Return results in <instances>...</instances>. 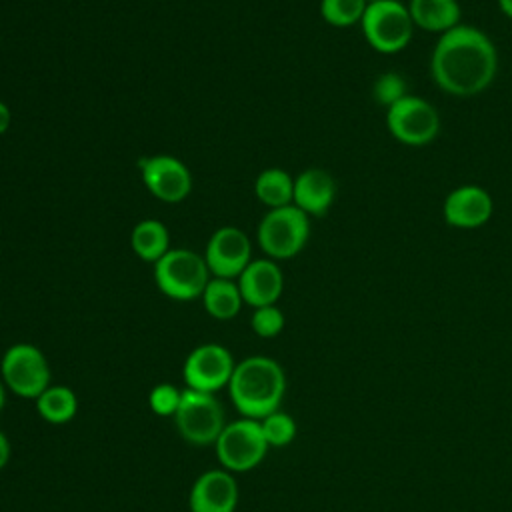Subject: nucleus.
Instances as JSON below:
<instances>
[{
    "label": "nucleus",
    "instance_id": "1",
    "mask_svg": "<svg viewBox=\"0 0 512 512\" xmlns=\"http://www.w3.org/2000/svg\"><path fill=\"white\" fill-rule=\"evenodd\" d=\"M496 72L498 50L492 38L472 24H458L440 34L430 54V76L450 96L468 98L484 92Z\"/></svg>",
    "mask_w": 512,
    "mask_h": 512
},
{
    "label": "nucleus",
    "instance_id": "2",
    "mask_svg": "<svg viewBox=\"0 0 512 512\" xmlns=\"http://www.w3.org/2000/svg\"><path fill=\"white\" fill-rule=\"evenodd\" d=\"M226 390L240 416L262 420L280 410L286 394V374L274 358L254 354L236 362Z\"/></svg>",
    "mask_w": 512,
    "mask_h": 512
},
{
    "label": "nucleus",
    "instance_id": "3",
    "mask_svg": "<svg viewBox=\"0 0 512 512\" xmlns=\"http://www.w3.org/2000/svg\"><path fill=\"white\" fill-rule=\"evenodd\" d=\"M210 280L204 256L190 248H170L154 264V282L158 290L178 302H190L202 296Z\"/></svg>",
    "mask_w": 512,
    "mask_h": 512
},
{
    "label": "nucleus",
    "instance_id": "4",
    "mask_svg": "<svg viewBox=\"0 0 512 512\" xmlns=\"http://www.w3.org/2000/svg\"><path fill=\"white\" fill-rule=\"evenodd\" d=\"M360 28L372 50L380 54H396L410 44L416 26L406 4L400 0H382L366 6Z\"/></svg>",
    "mask_w": 512,
    "mask_h": 512
},
{
    "label": "nucleus",
    "instance_id": "5",
    "mask_svg": "<svg viewBox=\"0 0 512 512\" xmlns=\"http://www.w3.org/2000/svg\"><path fill=\"white\" fill-rule=\"evenodd\" d=\"M256 238L272 260L294 258L310 238V216L294 204L270 208L258 224Z\"/></svg>",
    "mask_w": 512,
    "mask_h": 512
},
{
    "label": "nucleus",
    "instance_id": "6",
    "mask_svg": "<svg viewBox=\"0 0 512 512\" xmlns=\"http://www.w3.org/2000/svg\"><path fill=\"white\" fill-rule=\"evenodd\" d=\"M0 378L6 390L26 400H36L52 384L48 358L30 342H18L4 350Z\"/></svg>",
    "mask_w": 512,
    "mask_h": 512
},
{
    "label": "nucleus",
    "instance_id": "7",
    "mask_svg": "<svg viewBox=\"0 0 512 512\" xmlns=\"http://www.w3.org/2000/svg\"><path fill=\"white\" fill-rule=\"evenodd\" d=\"M220 466L232 474L254 470L266 458L270 446L264 440L260 420L236 418L226 422L218 440L214 442Z\"/></svg>",
    "mask_w": 512,
    "mask_h": 512
},
{
    "label": "nucleus",
    "instance_id": "8",
    "mask_svg": "<svg viewBox=\"0 0 512 512\" xmlns=\"http://www.w3.org/2000/svg\"><path fill=\"white\" fill-rule=\"evenodd\" d=\"M224 406L214 394L184 388L180 406L174 414V426L180 438L192 446H214L226 426Z\"/></svg>",
    "mask_w": 512,
    "mask_h": 512
},
{
    "label": "nucleus",
    "instance_id": "9",
    "mask_svg": "<svg viewBox=\"0 0 512 512\" xmlns=\"http://www.w3.org/2000/svg\"><path fill=\"white\" fill-rule=\"evenodd\" d=\"M386 128L404 146H426L440 132V114L426 98L406 94L386 108Z\"/></svg>",
    "mask_w": 512,
    "mask_h": 512
},
{
    "label": "nucleus",
    "instance_id": "10",
    "mask_svg": "<svg viewBox=\"0 0 512 512\" xmlns=\"http://www.w3.org/2000/svg\"><path fill=\"white\" fill-rule=\"evenodd\" d=\"M234 366L236 360L226 346L206 342L188 352L182 366V378L190 390L216 394L228 386Z\"/></svg>",
    "mask_w": 512,
    "mask_h": 512
},
{
    "label": "nucleus",
    "instance_id": "11",
    "mask_svg": "<svg viewBox=\"0 0 512 512\" xmlns=\"http://www.w3.org/2000/svg\"><path fill=\"white\" fill-rule=\"evenodd\" d=\"M204 260L212 276L238 278L252 262V244L244 230L236 226H222L206 242Z\"/></svg>",
    "mask_w": 512,
    "mask_h": 512
},
{
    "label": "nucleus",
    "instance_id": "12",
    "mask_svg": "<svg viewBox=\"0 0 512 512\" xmlns=\"http://www.w3.org/2000/svg\"><path fill=\"white\" fill-rule=\"evenodd\" d=\"M140 174L148 192L168 204L182 202L192 190V174L176 156H148L140 162Z\"/></svg>",
    "mask_w": 512,
    "mask_h": 512
},
{
    "label": "nucleus",
    "instance_id": "13",
    "mask_svg": "<svg viewBox=\"0 0 512 512\" xmlns=\"http://www.w3.org/2000/svg\"><path fill=\"white\" fill-rule=\"evenodd\" d=\"M494 214V200L478 184H460L452 188L442 202L444 222L458 230L484 226Z\"/></svg>",
    "mask_w": 512,
    "mask_h": 512
},
{
    "label": "nucleus",
    "instance_id": "14",
    "mask_svg": "<svg viewBox=\"0 0 512 512\" xmlns=\"http://www.w3.org/2000/svg\"><path fill=\"white\" fill-rule=\"evenodd\" d=\"M238 498L240 490L234 474L220 466L202 472L192 482L188 508L190 512H234Z\"/></svg>",
    "mask_w": 512,
    "mask_h": 512
},
{
    "label": "nucleus",
    "instance_id": "15",
    "mask_svg": "<svg viewBox=\"0 0 512 512\" xmlns=\"http://www.w3.org/2000/svg\"><path fill=\"white\" fill-rule=\"evenodd\" d=\"M236 282L244 304H250L252 308L276 304L284 290V274L272 258L252 260Z\"/></svg>",
    "mask_w": 512,
    "mask_h": 512
},
{
    "label": "nucleus",
    "instance_id": "16",
    "mask_svg": "<svg viewBox=\"0 0 512 512\" xmlns=\"http://www.w3.org/2000/svg\"><path fill=\"white\" fill-rule=\"evenodd\" d=\"M336 200V180L324 168H306L294 178L292 204L308 216H324Z\"/></svg>",
    "mask_w": 512,
    "mask_h": 512
},
{
    "label": "nucleus",
    "instance_id": "17",
    "mask_svg": "<svg viewBox=\"0 0 512 512\" xmlns=\"http://www.w3.org/2000/svg\"><path fill=\"white\" fill-rule=\"evenodd\" d=\"M406 6L414 26L424 32L444 34L462 24L458 0H410Z\"/></svg>",
    "mask_w": 512,
    "mask_h": 512
},
{
    "label": "nucleus",
    "instance_id": "18",
    "mask_svg": "<svg viewBox=\"0 0 512 512\" xmlns=\"http://www.w3.org/2000/svg\"><path fill=\"white\" fill-rule=\"evenodd\" d=\"M130 248L140 260L156 264L170 250V232L166 224L154 218L140 220L130 232Z\"/></svg>",
    "mask_w": 512,
    "mask_h": 512
},
{
    "label": "nucleus",
    "instance_id": "19",
    "mask_svg": "<svg viewBox=\"0 0 512 512\" xmlns=\"http://www.w3.org/2000/svg\"><path fill=\"white\" fill-rule=\"evenodd\" d=\"M204 310L216 320H232L238 316L244 300L238 288V282L230 278H216L212 276L202 292Z\"/></svg>",
    "mask_w": 512,
    "mask_h": 512
},
{
    "label": "nucleus",
    "instance_id": "20",
    "mask_svg": "<svg viewBox=\"0 0 512 512\" xmlns=\"http://www.w3.org/2000/svg\"><path fill=\"white\" fill-rule=\"evenodd\" d=\"M38 416L54 426L68 424L78 412V396L66 384H50L36 400Z\"/></svg>",
    "mask_w": 512,
    "mask_h": 512
},
{
    "label": "nucleus",
    "instance_id": "21",
    "mask_svg": "<svg viewBox=\"0 0 512 512\" xmlns=\"http://www.w3.org/2000/svg\"><path fill=\"white\" fill-rule=\"evenodd\" d=\"M254 194L268 208L288 206L294 196V178L284 168H266L256 176Z\"/></svg>",
    "mask_w": 512,
    "mask_h": 512
},
{
    "label": "nucleus",
    "instance_id": "22",
    "mask_svg": "<svg viewBox=\"0 0 512 512\" xmlns=\"http://www.w3.org/2000/svg\"><path fill=\"white\" fill-rule=\"evenodd\" d=\"M366 0H320V16L334 28H350L360 24Z\"/></svg>",
    "mask_w": 512,
    "mask_h": 512
},
{
    "label": "nucleus",
    "instance_id": "23",
    "mask_svg": "<svg viewBox=\"0 0 512 512\" xmlns=\"http://www.w3.org/2000/svg\"><path fill=\"white\" fill-rule=\"evenodd\" d=\"M260 428H262L264 440L268 442L270 448L288 446L296 438V432H298L296 420L288 412H282V410H276V412L264 416L260 420Z\"/></svg>",
    "mask_w": 512,
    "mask_h": 512
},
{
    "label": "nucleus",
    "instance_id": "24",
    "mask_svg": "<svg viewBox=\"0 0 512 512\" xmlns=\"http://www.w3.org/2000/svg\"><path fill=\"white\" fill-rule=\"evenodd\" d=\"M406 80L402 74L388 70L376 76L374 84H372V98L378 106L382 108H390L394 102H398L400 98H404L408 94L406 90Z\"/></svg>",
    "mask_w": 512,
    "mask_h": 512
},
{
    "label": "nucleus",
    "instance_id": "25",
    "mask_svg": "<svg viewBox=\"0 0 512 512\" xmlns=\"http://www.w3.org/2000/svg\"><path fill=\"white\" fill-rule=\"evenodd\" d=\"M284 322H286L284 312L276 304L254 308L252 318H250V326H252L254 334L260 338L278 336L284 330Z\"/></svg>",
    "mask_w": 512,
    "mask_h": 512
},
{
    "label": "nucleus",
    "instance_id": "26",
    "mask_svg": "<svg viewBox=\"0 0 512 512\" xmlns=\"http://www.w3.org/2000/svg\"><path fill=\"white\" fill-rule=\"evenodd\" d=\"M182 400V390L170 382L156 384L148 394V406L158 416H172L176 414Z\"/></svg>",
    "mask_w": 512,
    "mask_h": 512
},
{
    "label": "nucleus",
    "instance_id": "27",
    "mask_svg": "<svg viewBox=\"0 0 512 512\" xmlns=\"http://www.w3.org/2000/svg\"><path fill=\"white\" fill-rule=\"evenodd\" d=\"M10 456H12L10 440H8V436L0 430V470L6 468V464L10 462Z\"/></svg>",
    "mask_w": 512,
    "mask_h": 512
},
{
    "label": "nucleus",
    "instance_id": "28",
    "mask_svg": "<svg viewBox=\"0 0 512 512\" xmlns=\"http://www.w3.org/2000/svg\"><path fill=\"white\" fill-rule=\"evenodd\" d=\"M10 122H12V112H10L8 104H4L0 100V136L10 128Z\"/></svg>",
    "mask_w": 512,
    "mask_h": 512
},
{
    "label": "nucleus",
    "instance_id": "29",
    "mask_svg": "<svg viewBox=\"0 0 512 512\" xmlns=\"http://www.w3.org/2000/svg\"><path fill=\"white\" fill-rule=\"evenodd\" d=\"M498 8L506 18L512 20V0H498Z\"/></svg>",
    "mask_w": 512,
    "mask_h": 512
},
{
    "label": "nucleus",
    "instance_id": "30",
    "mask_svg": "<svg viewBox=\"0 0 512 512\" xmlns=\"http://www.w3.org/2000/svg\"><path fill=\"white\" fill-rule=\"evenodd\" d=\"M4 404H6V386H4V382H2V378H0V412H2Z\"/></svg>",
    "mask_w": 512,
    "mask_h": 512
},
{
    "label": "nucleus",
    "instance_id": "31",
    "mask_svg": "<svg viewBox=\"0 0 512 512\" xmlns=\"http://www.w3.org/2000/svg\"><path fill=\"white\" fill-rule=\"evenodd\" d=\"M374 2H382V0H366V4H374Z\"/></svg>",
    "mask_w": 512,
    "mask_h": 512
}]
</instances>
